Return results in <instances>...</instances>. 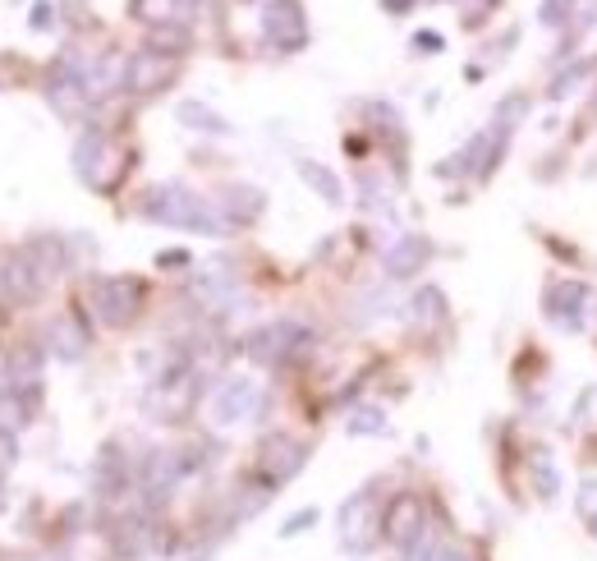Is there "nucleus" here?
Returning <instances> with one entry per match:
<instances>
[{
	"label": "nucleus",
	"mask_w": 597,
	"mask_h": 561,
	"mask_svg": "<svg viewBox=\"0 0 597 561\" xmlns=\"http://www.w3.org/2000/svg\"><path fill=\"white\" fill-rule=\"evenodd\" d=\"M143 217L161 221V226L207 230V235H221V230H226V221L207 207V198L189 194L184 184H157V189H147V194H143Z\"/></svg>",
	"instance_id": "1"
},
{
	"label": "nucleus",
	"mask_w": 597,
	"mask_h": 561,
	"mask_svg": "<svg viewBox=\"0 0 597 561\" xmlns=\"http://www.w3.org/2000/svg\"><path fill=\"white\" fill-rule=\"evenodd\" d=\"M304 345H308V332L299 322L276 318V322H267V327H258V332L248 336V355L258 359V364H285V359H294Z\"/></svg>",
	"instance_id": "2"
},
{
	"label": "nucleus",
	"mask_w": 597,
	"mask_h": 561,
	"mask_svg": "<svg viewBox=\"0 0 597 561\" xmlns=\"http://www.w3.org/2000/svg\"><path fill=\"white\" fill-rule=\"evenodd\" d=\"M92 304H97V318L106 327H124V322H134L138 304H143V286L124 281V276H106V281L92 286Z\"/></svg>",
	"instance_id": "3"
},
{
	"label": "nucleus",
	"mask_w": 597,
	"mask_h": 561,
	"mask_svg": "<svg viewBox=\"0 0 597 561\" xmlns=\"http://www.w3.org/2000/svg\"><path fill=\"white\" fill-rule=\"evenodd\" d=\"M258 410H262V387L258 382H248V378L221 382V391L212 396V419L221 428L248 424V419H258Z\"/></svg>",
	"instance_id": "4"
},
{
	"label": "nucleus",
	"mask_w": 597,
	"mask_h": 561,
	"mask_svg": "<svg viewBox=\"0 0 597 561\" xmlns=\"http://www.w3.org/2000/svg\"><path fill=\"white\" fill-rule=\"evenodd\" d=\"M262 33H267L271 46H281V51H299V46L308 42V19L294 0H276V5H267V14H262Z\"/></svg>",
	"instance_id": "5"
},
{
	"label": "nucleus",
	"mask_w": 597,
	"mask_h": 561,
	"mask_svg": "<svg viewBox=\"0 0 597 561\" xmlns=\"http://www.w3.org/2000/svg\"><path fill=\"white\" fill-rule=\"evenodd\" d=\"M106 161H115L111 143H106L97 129H88V134L79 138V148H74V166H79V175L92 184V189H111V175L102 171Z\"/></svg>",
	"instance_id": "6"
},
{
	"label": "nucleus",
	"mask_w": 597,
	"mask_h": 561,
	"mask_svg": "<svg viewBox=\"0 0 597 561\" xmlns=\"http://www.w3.org/2000/svg\"><path fill=\"white\" fill-rule=\"evenodd\" d=\"M304 456L308 451L294 442V437H271L267 447H262V470H267L271 483H285L290 474L304 470Z\"/></svg>",
	"instance_id": "7"
},
{
	"label": "nucleus",
	"mask_w": 597,
	"mask_h": 561,
	"mask_svg": "<svg viewBox=\"0 0 597 561\" xmlns=\"http://www.w3.org/2000/svg\"><path fill=\"white\" fill-rule=\"evenodd\" d=\"M170 74H175L170 56H157V51H143V56L129 60V88L134 92H157Z\"/></svg>",
	"instance_id": "8"
},
{
	"label": "nucleus",
	"mask_w": 597,
	"mask_h": 561,
	"mask_svg": "<svg viewBox=\"0 0 597 561\" xmlns=\"http://www.w3.org/2000/svg\"><path fill=\"white\" fill-rule=\"evenodd\" d=\"M340 529H345V543H350L354 552H363L372 543V497H354L350 506H345V516H340Z\"/></svg>",
	"instance_id": "9"
},
{
	"label": "nucleus",
	"mask_w": 597,
	"mask_h": 561,
	"mask_svg": "<svg viewBox=\"0 0 597 561\" xmlns=\"http://www.w3.org/2000/svg\"><path fill=\"white\" fill-rule=\"evenodd\" d=\"M51 345H56L60 359H79L83 350H88V327H83L74 313H60V318L51 322Z\"/></svg>",
	"instance_id": "10"
},
{
	"label": "nucleus",
	"mask_w": 597,
	"mask_h": 561,
	"mask_svg": "<svg viewBox=\"0 0 597 561\" xmlns=\"http://www.w3.org/2000/svg\"><path fill=\"white\" fill-rule=\"evenodd\" d=\"M423 263H428V240H418V235L395 240L391 253H386V272H391V276H409V272H418Z\"/></svg>",
	"instance_id": "11"
},
{
	"label": "nucleus",
	"mask_w": 597,
	"mask_h": 561,
	"mask_svg": "<svg viewBox=\"0 0 597 561\" xmlns=\"http://www.w3.org/2000/svg\"><path fill=\"white\" fill-rule=\"evenodd\" d=\"M0 368H5V382H10V387H33L37 373H42V355H37L33 345H14Z\"/></svg>",
	"instance_id": "12"
},
{
	"label": "nucleus",
	"mask_w": 597,
	"mask_h": 561,
	"mask_svg": "<svg viewBox=\"0 0 597 561\" xmlns=\"http://www.w3.org/2000/svg\"><path fill=\"white\" fill-rule=\"evenodd\" d=\"M386 529H391V539H395V543L414 539V529H418V502H414V497H400V502L391 506V516H386Z\"/></svg>",
	"instance_id": "13"
},
{
	"label": "nucleus",
	"mask_w": 597,
	"mask_h": 561,
	"mask_svg": "<svg viewBox=\"0 0 597 561\" xmlns=\"http://www.w3.org/2000/svg\"><path fill=\"white\" fill-rule=\"evenodd\" d=\"M299 175H304V184H313V189L327 198V203H340V198H345L340 180L327 171V166H317V161H299Z\"/></svg>",
	"instance_id": "14"
},
{
	"label": "nucleus",
	"mask_w": 597,
	"mask_h": 561,
	"mask_svg": "<svg viewBox=\"0 0 597 561\" xmlns=\"http://www.w3.org/2000/svg\"><path fill=\"white\" fill-rule=\"evenodd\" d=\"M180 120L189 129H207V134H230V125L216 111H207L203 102H180Z\"/></svg>",
	"instance_id": "15"
},
{
	"label": "nucleus",
	"mask_w": 597,
	"mask_h": 561,
	"mask_svg": "<svg viewBox=\"0 0 597 561\" xmlns=\"http://www.w3.org/2000/svg\"><path fill=\"white\" fill-rule=\"evenodd\" d=\"M226 212L235 221H253L262 212V194H258V189H244V184H235V189H226Z\"/></svg>",
	"instance_id": "16"
},
{
	"label": "nucleus",
	"mask_w": 597,
	"mask_h": 561,
	"mask_svg": "<svg viewBox=\"0 0 597 561\" xmlns=\"http://www.w3.org/2000/svg\"><path fill=\"white\" fill-rule=\"evenodd\" d=\"M157 46H166L161 56H180L184 46H189V33L175 28V23H157V28H152V51H157Z\"/></svg>",
	"instance_id": "17"
},
{
	"label": "nucleus",
	"mask_w": 597,
	"mask_h": 561,
	"mask_svg": "<svg viewBox=\"0 0 597 561\" xmlns=\"http://www.w3.org/2000/svg\"><path fill=\"white\" fill-rule=\"evenodd\" d=\"M28 424V410L14 391H0V433H14V428Z\"/></svg>",
	"instance_id": "18"
},
{
	"label": "nucleus",
	"mask_w": 597,
	"mask_h": 561,
	"mask_svg": "<svg viewBox=\"0 0 597 561\" xmlns=\"http://www.w3.org/2000/svg\"><path fill=\"white\" fill-rule=\"evenodd\" d=\"M350 433H386L382 410H354L350 414Z\"/></svg>",
	"instance_id": "19"
},
{
	"label": "nucleus",
	"mask_w": 597,
	"mask_h": 561,
	"mask_svg": "<svg viewBox=\"0 0 597 561\" xmlns=\"http://www.w3.org/2000/svg\"><path fill=\"white\" fill-rule=\"evenodd\" d=\"M170 5H175V0H134V14L138 19H147V23H166L170 19Z\"/></svg>",
	"instance_id": "20"
},
{
	"label": "nucleus",
	"mask_w": 597,
	"mask_h": 561,
	"mask_svg": "<svg viewBox=\"0 0 597 561\" xmlns=\"http://www.w3.org/2000/svg\"><path fill=\"white\" fill-rule=\"evenodd\" d=\"M414 309L423 313V318H441V295L437 290H423V295L414 299Z\"/></svg>",
	"instance_id": "21"
},
{
	"label": "nucleus",
	"mask_w": 597,
	"mask_h": 561,
	"mask_svg": "<svg viewBox=\"0 0 597 561\" xmlns=\"http://www.w3.org/2000/svg\"><path fill=\"white\" fill-rule=\"evenodd\" d=\"M14 460H19V442H14V433H0V474L10 470Z\"/></svg>",
	"instance_id": "22"
},
{
	"label": "nucleus",
	"mask_w": 597,
	"mask_h": 561,
	"mask_svg": "<svg viewBox=\"0 0 597 561\" xmlns=\"http://www.w3.org/2000/svg\"><path fill=\"white\" fill-rule=\"evenodd\" d=\"M565 5H570V0H542V23H565Z\"/></svg>",
	"instance_id": "23"
},
{
	"label": "nucleus",
	"mask_w": 597,
	"mask_h": 561,
	"mask_svg": "<svg viewBox=\"0 0 597 561\" xmlns=\"http://www.w3.org/2000/svg\"><path fill=\"white\" fill-rule=\"evenodd\" d=\"M313 520H317L313 511H299V516H294L290 525H285V534H299V529H304V525H313Z\"/></svg>",
	"instance_id": "24"
},
{
	"label": "nucleus",
	"mask_w": 597,
	"mask_h": 561,
	"mask_svg": "<svg viewBox=\"0 0 597 561\" xmlns=\"http://www.w3.org/2000/svg\"><path fill=\"white\" fill-rule=\"evenodd\" d=\"M414 46H423V51H441V37L437 33H418Z\"/></svg>",
	"instance_id": "25"
},
{
	"label": "nucleus",
	"mask_w": 597,
	"mask_h": 561,
	"mask_svg": "<svg viewBox=\"0 0 597 561\" xmlns=\"http://www.w3.org/2000/svg\"><path fill=\"white\" fill-rule=\"evenodd\" d=\"M46 23H51V5H37V10H33V28H46Z\"/></svg>",
	"instance_id": "26"
},
{
	"label": "nucleus",
	"mask_w": 597,
	"mask_h": 561,
	"mask_svg": "<svg viewBox=\"0 0 597 561\" xmlns=\"http://www.w3.org/2000/svg\"><path fill=\"white\" fill-rule=\"evenodd\" d=\"M382 5H386V10H391V14H400V10H409V0H382Z\"/></svg>",
	"instance_id": "27"
},
{
	"label": "nucleus",
	"mask_w": 597,
	"mask_h": 561,
	"mask_svg": "<svg viewBox=\"0 0 597 561\" xmlns=\"http://www.w3.org/2000/svg\"><path fill=\"white\" fill-rule=\"evenodd\" d=\"M258 5H276V0H258Z\"/></svg>",
	"instance_id": "28"
},
{
	"label": "nucleus",
	"mask_w": 597,
	"mask_h": 561,
	"mask_svg": "<svg viewBox=\"0 0 597 561\" xmlns=\"http://www.w3.org/2000/svg\"><path fill=\"white\" fill-rule=\"evenodd\" d=\"M0 506H5V497H0Z\"/></svg>",
	"instance_id": "29"
}]
</instances>
